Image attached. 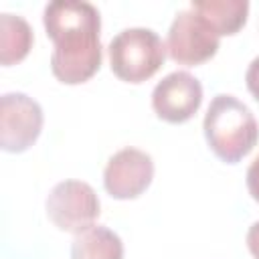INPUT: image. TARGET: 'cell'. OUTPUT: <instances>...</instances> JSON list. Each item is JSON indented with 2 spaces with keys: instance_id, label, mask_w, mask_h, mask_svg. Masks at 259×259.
Returning a JSON list of instances; mask_svg holds the SVG:
<instances>
[{
  "instance_id": "8fae6325",
  "label": "cell",
  "mask_w": 259,
  "mask_h": 259,
  "mask_svg": "<svg viewBox=\"0 0 259 259\" xmlns=\"http://www.w3.org/2000/svg\"><path fill=\"white\" fill-rule=\"evenodd\" d=\"M32 28L16 14H0V63L10 67L20 63L32 49Z\"/></svg>"
},
{
  "instance_id": "52a82bcc",
  "label": "cell",
  "mask_w": 259,
  "mask_h": 259,
  "mask_svg": "<svg viewBox=\"0 0 259 259\" xmlns=\"http://www.w3.org/2000/svg\"><path fill=\"white\" fill-rule=\"evenodd\" d=\"M154 178L152 156L138 148H123L115 152L103 170V186L111 198H138Z\"/></svg>"
},
{
  "instance_id": "277c9868",
  "label": "cell",
  "mask_w": 259,
  "mask_h": 259,
  "mask_svg": "<svg viewBox=\"0 0 259 259\" xmlns=\"http://www.w3.org/2000/svg\"><path fill=\"white\" fill-rule=\"evenodd\" d=\"M45 206L51 223L57 229L73 235L89 229L101 212L95 190L83 180H63L55 184Z\"/></svg>"
},
{
  "instance_id": "7c38bea8",
  "label": "cell",
  "mask_w": 259,
  "mask_h": 259,
  "mask_svg": "<svg viewBox=\"0 0 259 259\" xmlns=\"http://www.w3.org/2000/svg\"><path fill=\"white\" fill-rule=\"evenodd\" d=\"M245 83H247L249 93L259 101V57H255L249 63L247 73H245Z\"/></svg>"
},
{
  "instance_id": "3957f363",
  "label": "cell",
  "mask_w": 259,
  "mask_h": 259,
  "mask_svg": "<svg viewBox=\"0 0 259 259\" xmlns=\"http://www.w3.org/2000/svg\"><path fill=\"white\" fill-rule=\"evenodd\" d=\"M107 53L113 75L125 83L138 85L158 73L168 51L154 30L125 28L111 38Z\"/></svg>"
},
{
  "instance_id": "5b68a950",
  "label": "cell",
  "mask_w": 259,
  "mask_h": 259,
  "mask_svg": "<svg viewBox=\"0 0 259 259\" xmlns=\"http://www.w3.org/2000/svg\"><path fill=\"white\" fill-rule=\"evenodd\" d=\"M219 34L192 8L180 10L170 24L166 51L178 65L194 67L212 59L219 51Z\"/></svg>"
},
{
  "instance_id": "8992f818",
  "label": "cell",
  "mask_w": 259,
  "mask_h": 259,
  "mask_svg": "<svg viewBox=\"0 0 259 259\" xmlns=\"http://www.w3.org/2000/svg\"><path fill=\"white\" fill-rule=\"evenodd\" d=\"M42 109L26 93H4L0 99V146L4 152H26L40 136Z\"/></svg>"
},
{
  "instance_id": "5bb4252c",
  "label": "cell",
  "mask_w": 259,
  "mask_h": 259,
  "mask_svg": "<svg viewBox=\"0 0 259 259\" xmlns=\"http://www.w3.org/2000/svg\"><path fill=\"white\" fill-rule=\"evenodd\" d=\"M247 247H249V253L259 259V221L253 223L247 231Z\"/></svg>"
},
{
  "instance_id": "6da1fadb",
  "label": "cell",
  "mask_w": 259,
  "mask_h": 259,
  "mask_svg": "<svg viewBox=\"0 0 259 259\" xmlns=\"http://www.w3.org/2000/svg\"><path fill=\"white\" fill-rule=\"evenodd\" d=\"M42 24L55 49L51 71L65 85L89 81L101 67V16L89 2H51Z\"/></svg>"
},
{
  "instance_id": "4fadbf2b",
  "label": "cell",
  "mask_w": 259,
  "mask_h": 259,
  "mask_svg": "<svg viewBox=\"0 0 259 259\" xmlns=\"http://www.w3.org/2000/svg\"><path fill=\"white\" fill-rule=\"evenodd\" d=\"M247 188H249V194L253 196V200L259 202V156L247 168Z\"/></svg>"
},
{
  "instance_id": "ba28073f",
  "label": "cell",
  "mask_w": 259,
  "mask_h": 259,
  "mask_svg": "<svg viewBox=\"0 0 259 259\" xmlns=\"http://www.w3.org/2000/svg\"><path fill=\"white\" fill-rule=\"evenodd\" d=\"M200 103L202 85L186 71H174L166 75L152 91V109L168 123L188 121L198 111Z\"/></svg>"
},
{
  "instance_id": "7a4b0ae2",
  "label": "cell",
  "mask_w": 259,
  "mask_h": 259,
  "mask_svg": "<svg viewBox=\"0 0 259 259\" xmlns=\"http://www.w3.org/2000/svg\"><path fill=\"white\" fill-rule=\"evenodd\" d=\"M208 148L227 164L241 162L259 140V123L251 109L233 95H214L202 121Z\"/></svg>"
},
{
  "instance_id": "9c48e42d",
  "label": "cell",
  "mask_w": 259,
  "mask_h": 259,
  "mask_svg": "<svg viewBox=\"0 0 259 259\" xmlns=\"http://www.w3.org/2000/svg\"><path fill=\"white\" fill-rule=\"evenodd\" d=\"M190 8L200 14L219 36L237 34L249 14L247 0H194Z\"/></svg>"
},
{
  "instance_id": "30bf717a",
  "label": "cell",
  "mask_w": 259,
  "mask_h": 259,
  "mask_svg": "<svg viewBox=\"0 0 259 259\" xmlns=\"http://www.w3.org/2000/svg\"><path fill=\"white\" fill-rule=\"evenodd\" d=\"M71 259H123V243L117 233L103 225H91L75 235Z\"/></svg>"
}]
</instances>
